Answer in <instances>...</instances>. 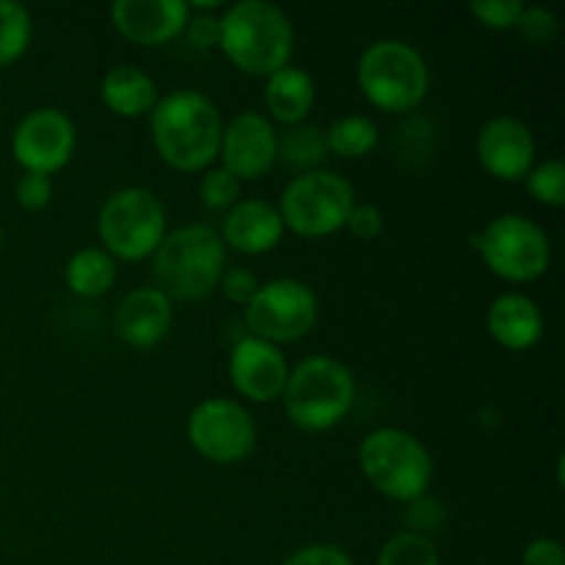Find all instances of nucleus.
<instances>
[{"mask_svg": "<svg viewBox=\"0 0 565 565\" xmlns=\"http://www.w3.org/2000/svg\"><path fill=\"white\" fill-rule=\"evenodd\" d=\"M149 130H152V143L166 166L185 171V174H196V171L213 169L224 121L207 94L182 88V92H171L169 97L158 99L154 110L149 114Z\"/></svg>", "mask_w": 565, "mask_h": 565, "instance_id": "obj_1", "label": "nucleus"}, {"mask_svg": "<svg viewBox=\"0 0 565 565\" xmlns=\"http://www.w3.org/2000/svg\"><path fill=\"white\" fill-rule=\"evenodd\" d=\"M218 47L241 72L270 77L285 70L296 47L290 17L268 0H241L224 11Z\"/></svg>", "mask_w": 565, "mask_h": 565, "instance_id": "obj_2", "label": "nucleus"}, {"mask_svg": "<svg viewBox=\"0 0 565 565\" xmlns=\"http://www.w3.org/2000/svg\"><path fill=\"white\" fill-rule=\"evenodd\" d=\"M154 287L166 298L202 301L218 287L226 270V246L215 230L204 224L180 226L166 232L163 243L152 254Z\"/></svg>", "mask_w": 565, "mask_h": 565, "instance_id": "obj_3", "label": "nucleus"}, {"mask_svg": "<svg viewBox=\"0 0 565 565\" xmlns=\"http://www.w3.org/2000/svg\"><path fill=\"white\" fill-rule=\"evenodd\" d=\"M281 401L296 428L323 434L348 417L356 401V381L340 359L309 356L290 370Z\"/></svg>", "mask_w": 565, "mask_h": 565, "instance_id": "obj_4", "label": "nucleus"}, {"mask_svg": "<svg viewBox=\"0 0 565 565\" xmlns=\"http://www.w3.org/2000/svg\"><path fill=\"white\" fill-rule=\"evenodd\" d=\"M359 469L379 494L395 502H414L428 494L434 458L428 447L403 428H379L359 445Z\"/></svg>", "mask_w": 565, "mask_h": 565, "instance_id": "obj_5", "label": "nucleus"}, {"mask_svg": "<svg viewBox=\"0 0 565 565\" xmlns=\"http://www.w3.org/2000/svg\"><path fill=\"white\" fill-rule=\"evenodd\" d=\"M356 81L373 108L384 114H408L428 97L430 72L417 47L401 39H381L359 58Z\"/></svg>", "mask_w": 565, "mask_h": 565, "instance_id": "obj_6", "label": "nucleus"}, {"mask_svg": "<svg viewBox=\"0 0 565 565\" xmlns=\"http://www.w3.org/2000/svg\"><path fill=\"white\" fill-rule=\"evenodd\" d=\"M99 241L114 259L138 263L158 252L169 232L166 207L147 188H121L105 199L97 218Z\"/></svg>", "mask_w": 565, "mask_h": 565, "instance_id": "obj_7", "label": "nucleus"}, {"mask_svg": "<svg viewBox=\"0 0 565 565\" xmlns=\"http://www.w3.org/2000/svg\"><path fill=\"white\" fill-rule=\"evenodd\" d=\"M356 204V191L337 171H307L287 182L279 199L285 230L298 237H329L345 226L348 213Z\"/></svg>", "mask_w": 565, "mask_h": 565, "instance_id": "obj_8", "label": "nucleus"}, {"mask_svg": "<svg viewBox=\"0 0 565 565\" xmlns=\"http://www.w3.org/2000/svg\"><path fill=\"white\" fill-rule=\"evenodd\" d=\"M472 246L483 257L486 268L505 281H535L552 263V243L544 226L519 213L497 215L472 237Z\"/></svg>", "mask_w": 565, "mask_h": 565, "instance_id": "obj_9", "label": "nucleus"}, {"mask_svg": "<svg viewBox=\"0 0 565 565\" xmlns=\"http://www.w3.org/2000/svg\"><path fill=\"white\" fill-rule=\"evenodd\" d=\"M243 320L252 337L276 348L303 340L318 323V296L298 279L265 281L243 307Z\"/></svg>", "mask_w": 565, "mask_h": 565, "instance_id": "obj_10", "label": "nucleus"}, {"mask_svg": "<svg viewBox=\"0 0 565 565\" xmlns=\"http://www.w3.org/2000/svg\"><path fill=\"white\" fill-rule=\"evenodd\" d=\"M188 439L202 458L230 467L246 461L254 452L257 425L241 403L230 397H210L188 417Z\"/></svg>", "mask_w": 565, "mask_h": 565, "instance_id": "obj_11", "label": "nucleus"}, {"mask_svg": "<svg viewBox=\"0 0 565 565\" xmlns=\"http://www.w3.org/2000/svg\"><path fill=\"white\" fill-rule=\"evenodd\" d=\"M77 132L70 116L58 108H36L17 125L11 136V152L31 174L53 177L72 160Z\"/></svg>", "mask_w": 565, "mask_h": 565, "instance_id": "obj_12", "label": "nucleus"}, {"mask_svg": "<svg viewBox=\"0 0 565 565\" xmlns=\"http://www.w3.org/2000/svg\"><path fill=\"white\" fill-rule=\"evenodd\" d=\"M279 132L268 116L257 110H243L221 132V169L230 171L237 182L263 180L276 166Z\"/></svg>", "mask_w": 565, "mask_h": 565, "instance_id": "obj_13", "label": "nucleus"}, {"mask_svg": "<svg viewBox=\"0 0 565 565\" xmlns=\"http://www.w3.org/2000/svg\"><path fill=\"white\" fill-rule=\"evenodd\" d=\"M287 359L270 342L257 340V337H243L235 342L230 353V381L237 395L252 403H274L285 392Z\"/></svg>", "mask_w": 565, "mask_h": 565, "instance_id": "obj_14", "label": "nucleus"}, {"mask_svg": "<svg viewBox=\"0 0 565 565\" xmlns=\"http://www.w3.org/2000/svg\"><path fill=\"white\" fill-rule=\"evenodd\" d=\"M478 160L494 180H524L535 166L533 132L522 119L494 116L478 132Z\"/></svg>", "mask_w": 565, "mask_h": 565, "instance_id": "obj_15", "label": "nucleus"}, {"mask_svg": "<svg viewBox=\"0 0 565 565\" xmlns=\"http://www.w3.org/2000/svg\"><path fill=\"white\" fill-rule=\"evenodd\" d=\"M191 17L182 0H116L110 20L121 39L141 47H160L185 31Z\"/></svg>", "mask_w": 565, "mask_h": 565, "instance_id": "obj_16", "label": "nucleus"}, {"mask_svg": "<svg viewBox=\"0 0 565 565\" xmlns=\"http://www.w3.org/2000/svg\"><path fill=\"white\" fill-rule=\"evenodd\" d=\"M285 237V221L279 207L268 199H243L235 202L224 215L221 224V241L224 246L241 254H268Z\"/></svg>", "mask_w": 565, "mask_h": 565, "instance_id": "obj_17", "label": "nucleus"}, {"mask_svg": "<svg viewBox=\"0 0 565 565\" xmlns=\"http://www.w3.org/2000/svg\"><path fill=\"white\" fill-rule=\"evenodd\" d=\"M171 301L158 287H138L121 298L114 315V329L119 340L132 348H154L166 340L171 329Z\"/></svg>", "mask_w": 565, "mask_h": 565, "instance_id": "obj_18", "label": "nucleus"}, {"mask_svg": "<svg viewBox=\"0 0 565 565\" xmlns=\"http://www.w3.org/2000/svg\"><path fill=\"white\" fill-rule=\"evenodd\" d=\"M489 334L508 351H530L544 337V312L539 303L522 292H505L489 307Z\"/></svg>", "mask_w": 565, "mask_h": 565, "instance_id": "obj_19", "label": "nucleus"}, {"mask_svg": "<svg viewBox=\"0 0 565 565\" xmlns=\"http://www.w3.org/2000/svg\"><path fill=\"white\" fill-rule=\"evenodd\" d=\"M99 97H103L105 108L114 116H121V119L149 116L160 99L152 77L130 64L114 66V70L105 72L103 83H99Z\"/></svg>", "mask_w": 565, "mask_h": 565, "instance_id": "obj_20", "label": "nucleus"}, {"mask_svg": "<svg viewBox=\"0 0 565 565\" xmlns=\"http://www.w3.org/2000/svg\"><path fill=\"white\" fill-rule=\"evenodd\" d=\"M265 108L270 121H279L281 127L303 125L315 105V81L301 66L287 64L285 70L265 77Z\"/></svg>", "mask_w": 565, "mask_h": 565, "instance_id": "obj_21", "label": "nucleus"}, {"mask_svg": "<svg viewBox=\"0 0 565 565\" xmlns=\"http://www.w3.org/2000/svg\"><path fill=\"white\" fill-rule=\"evenodd\" d=\"M116 285V259L105 248H81L66 263V287L77 298H103Z\"/></svg>", "mask_w": 565, "mask_h": 565, "instance_id": "obj_22", "label": "nucleus"}, {"mask_svg": "<svg viewBox=\"0 0 565 565\" xmlns=\"http://www.w3.org/2000/svg\"><path fill=\"white\" fill-rule=\"evenodd\" d=\"M329 158L326 149V136L312 125H292L279 132V149H276V163H285L296 174L318 171L323 160Z\"/></svg>", "mask_w": 565, "mask_h": 565, "instance_id": "obj_23", "label": "nucleus"}, {"mask_svg": "<svg viewBox=\"0 0 565 565\" xmlns=\"http://www.w3.org/2000/svg\"><path fill=\"white\" fill-rule=\"evenodd\" d=\"M323 136L329 154L342 160L364 158V154H370L379 147V127H375L373 119H367V116L362 114L342 116V119H337Z\"/></svg>", "mask_w": 565, "mask_h": 565, "instance_id": "obj_24", "label": "nucleus"}, {"mask_svg": "<svg viewBox=\"0 0 565 565\" xmlns=\"http://www.w3.org/2000/svg\"><path fill=\"white\" fill-rule=\"evenodd\" d=\"M33 39L31 14L17 0H0V66H9L25 55Z\"/></svg>", "mask_w": 565, "mask_h": 565, "instance_id": "obj_25", "label": "nucleus"}, {"mask_svg": "<svg viewBox=\"0 0 565 565\" xmlns=\"http://www.w3.org/2000/svg\"><path fill=\"white\" fill-rule=\"evenodd\" d=\"M379 565H441V557L428 535L406 530L386 541L379 555Z\"/></svg>", "mask_w": 565, "mask_h": 565, "instance_id": "obj_26", "label": "nucleus"}, {"mask_svg": "<svg viewBox=\"0 0 565 565\" xmlns=\"http://www.w3.org/2000/svg\"><path fill=\"white\" fill-rule=\"evenodd\" d=\"M530 196L544 207L561 210L565 204V163L563 160H544L533 166L530 174L524 177Z\"/></svg>", "mask_w": 565, "mask_h": 565, "instance_id": "obj_27", "label": "nucleus"}, {"mask_svg": "<svg viewBox=\"0 0 565 565\" xmlns=\"http://www.w3.org/2000/svg\"><path fill=\"white\" fill-rule=\"evenodd\" d=\"M199 196L207 210H230L241 196V182L230 174L226 169H207L199 185Z\"/></svg>", "mask_w": 565, "mask_h": 565, "instance_id": "obj_28", "label": "nucleus"}, {"mask_svg": "<svg viewBox=\"0 0 565 565\" xmlns=\"http://www.w3.org/2000/svg\"><path fill=\"white\" fill-rule=\"evenodd\" d=\"M516 31L519 36L524 39L527 44H533V47H546V44H552L557 39V33H561V22H557V17L552 14L550 9H541V6H524L522 17H519L516 22Z\"/></svg>", "mask_w": 565, "mask_h": 565, "instance_id": "obj_29", "label": "nucleus"}, {"mask_svg": "<svg viewBox=\"0 0 565 565\" xmlns=\"http://www.w3.org/2000/svg\"><path fill=\"white\" fill-rule=\"evenodd\" d=\"M522 0H478L469 6V14L489 31H511L522 17Z\"/></svg>", "mask_w": 565, "mask_h": 565, "instance_id": "obj_30", "label": "nucleus"}, {"mask_svg": "<svg viewBox=\"0 0 565 565\" xmlns=\"http://www.w3.org/2000/svg\"><path fill=\"white\" fill-rule=\"evenodd\" d=\"M14 196H17V204H20L22 210H31V213H36V210L47 207L50 199H53V180L44 174H31V171H22V177L17 180Z\"/></svg>", "mask_w": 565, "mask_h": 565, "instance_id": "obj_31", "label": "nucleus"}, {"mask_svg": "<svg viewBox=\"0 0 565 565\" xmlns=\"http://www.w3.org/2000/svg\"><path fill=\"white\" fill-rule=\"evenodd\" d=\"M384 213H381L375 204H353L351 213H348V221L345 226L351 230L353 237H359V241H375V237L384 235Z\"/></svg>", "mask_w": 565, "mask_h": 565, "instance_id": "obj_32", "label": "nucleus"}, {"mask_svg": "<svg viewBox=\"0 0 565 565\" xmlns=\"http://www.w3.org/2000/svg\"><path fill=\"white\" fill-rule=\"evenodd\" d=\"M441 522H445V508H441V502L428 500V497H419V500L408 502L406 524L412 527L408 533L425 535L428 530L439 527Z\"/></svg>", "mask_w": 565, "mask_h": 565, "instance_id": "obj_33", "label": "nucleus"}, {"mask_svg": "<svg viewBox=\"0 0 565 565\" xmlns=\"http://www.w3.org/2000/svg\"><path fill=\"white\" fill-rule=\"evenodd\" d=\"M281 565H356L345 550L331 544H312L292 552Z\"/></svg>", "mask_w": 565, "mask_h": 565, "instance_id": "obj_34", "label": "nucleus"}, {"mask_svg": "<svg viewBox=\"0 0 565 565\" xmlns=\"http://www.w3.org/2000/svg\"><path fill=\"white\" fill-rule=\"evenodd\" d=\"M218 287L224 290V296L230 298L232 303H241V307H246V303L254 298V292H257L259 281L252 270L230 268V270H224V276H221Z\"/></svg>", "mask_w": 565, "mask_h": 565, "instance_id": "obj_35", "label": "nucleus"}, {"mask_svg": "<svg viewBox=\"0 0 565 565\" xmlns=\"http://www.w3.org/2000/svg\"><path fill=\"white\" fill-rule=\"evenodd\" d=\"M188 42L196 50H210L218 47V33H221V20L215 14H191L185 22Z\"/></svg>", "mask_w": 565, "mask_h": 565, "instance_id": "obj_36", "label": "nucleus"}, {"mask_svg": "<svg viewBox=\"0 0 565 565\" xmlns=\"http://www.w3.org/2000/svg\"><path fill=\"white\" fill-rule=\"evenodd\" d=\"M524 565H565V552L561 541L555 539H535L530 541L522 555Z\"/></svg>", "mask_w": 565, "mask_h": 565, "instance_id": "obj_37", "label": "nucleus"}, {"mask_svg": "<svg viewBox=\"0 0 565 565\" xmlns=\"http://www.w3.org/2000/svg\"><path fill=\"white\" fill-rule=\"evenodd\" d=\"M0 246H3V230H0Z\"/></svg>", "mask_w": 565, "mask_h": 565, "instance_id": "obj_38", "label": "nucleus"}]
</instances>
